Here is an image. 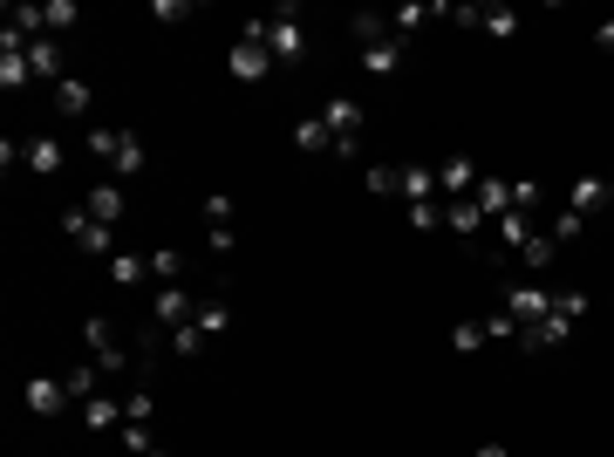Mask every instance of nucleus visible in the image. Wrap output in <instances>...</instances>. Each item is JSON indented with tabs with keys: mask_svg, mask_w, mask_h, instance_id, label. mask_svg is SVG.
Listing matches in <instances>:
<instances>
[{
	"mask_svg": "<svg viewBox=\"0 0 614 457\" xmlns=\"http://www.w3.org/2000/svg\"><path fill=\"white\" fill-rule=\"evenodd\" d=\"M580 314H587V294H567V287H560V294H553V314H546V321H533V328H519V348H560L567 342V335H574V321Z\"/></svg>",
	"mask_w": 614,
	"mask_h": 457,
	"instance_id": "f257e3e1",
	"label": "nucleus"
},
{
	"mask_svg": "<svg viewBox=\"0 0 614 457\" xmlns=\"http://www.w3.org/2000/svg\"><path fill=\"white\" fill-rule=\"evenodd\" d=\"M89 151L116 171V185H123V178H137V171L151 164V151H144V137H137V130H89Z\"/></svg>",
	"mask_w": 614,
	"mask_h": 457,
	"instance_id": "f03ea898",
	"label": "nucleus"
},
{
	"mask_svg": "<svg viewBox=\"0 0 614 457\" xmlns=\"http://www.w3.org/2000/svg\"><path fill=\"white\" fill-rule=\"evenodd\" d=\"M226 69H232L239 82H267V76H273L267 21H246V28H239V41H232V55H226Z\"/></svg>",
	"mask_w": 614,
	"mask_h": 457,
	"instance_id": "7ed1b4c3",
	"label": "nucleus"
},
{
	"mask_svg": "<svg viewBox=\"0 0 614 457\" xmlns=\"http://www.w3.org/2000/svg\"><path fill=\"white\" fill-rule=\"evenodd\" d=\"M82 342H89V362H96L103 376H123V369H130V348H123V328H116L110 314H89V321H82Z\"/></svg>",
	"mask_w": 614,
	"mask_h": 457,
	"instance_id": "20e7f679",
	"label": "nucleus"
},
{
	"mask_svg": "<svg viewBox=\"0 0 614 457\" xmlns=\"http://www.w3.org/2000/svg\"><path fill=\"white\" fill-rule=\"evenodd\" d=\"M321 123H328V137H335V157H355L362 151V123H369V116H362V103H355V96H328V103H321Z\"/></svg>",
	"mask_w": 614,
	"mask_h": 457,
	"instance_id": "39448f33",
	"label": "nucleus"
},
{
	"mask_svg": "<svg viewBox=\"0 0 614 457\" xmlns=\"http://www.w3.org/2000/svg\"><path fill=\"white\" fill-rule=\"evenodd\" d=\"M267 48H273V69H294V62H307L301 7H280V14H267Z\"/></svg>",
	"mask_w": 614,
	"mask_h": 457,
	"instance_id": "423d86ee",
	"label": "nucleus"
},
{
	"mask_svg": "<svg viewBox=\"0 0 614 457\" xmlns=\"http://www.w3.org/2000/svg\"><path fill=\"white\" fill-rule=\"evenodd\" d=\"M62 232L76 239L82 253H96V260H110V253H123V246H116V226H103V219H89V205H62Z\"/></svg>",
	"mask_w": 614,
	"mask_h": 457,
	"instance_id": "0eeeda50",
	"label": "nucleus"
},
{
	"mask_svg": "<svg viewBox=\"0 0 614 457\" xmlns=\"http://www.w3.org/2000/svg\"><path fill=\"white\" fill-rule=\"evenodd\" d=\"M21 403L35 410V417H62L76 396H69V382L62 376H28V389H21Z\"/></svg>",
	"mask_w": 614,
	"mask_h": 457,
	"instance_id": "6e6552de",
	"label": "nucleus"
},
{
	"mask_svg": "<svg viewBox=\"0 0 614 457\" xmlns=\"http://www.w3.org/2000/svg\"><path fill=\"white\" fill-rule=\"evenodd\" d=\"M192 314H198V294H185V287H157V294H151V321H157V328H171V335H178Z\"/></svg>",
	"mask_w": 614,
	"mask_h": 457,
	"instance_id": "1a4fd4ad",
	"label": "nucleus"
},
{
	"mask_svg": "<svg viewBox=\"0 0 614 457\" xmlns=\"http://www.w3.org/2000/svg\"><path fill=\"white\" fill-rule=\"evenodd\" d=\"M505 314H512L519 328H533V321H546V314H553V294H546V287H533V280H526V287H505Z\"/></svg>",
	"mask_w": 614,
	"mask_h": 457,
	"instance_id": "9d476101",
	"label": "nucleus"
},
{
	"mask_svg": "<svg viewBox=\"0 0 614 457\" xmlns=\"http://www.w3.org/2000/svg\"><path fill=\"white\" fill-rule=\"evenodd\" d=\"M35 82V62H28V41H14L0 28V89H28Z\"/></svg>",
	"mask_w": 614,
	"mask_h": 457,
	"instance_id": "9b49d317",
	"label": "nucleus"
},
{
	"mask_svg": "<svg viewBox=\"0 0 614 457\" xmlns=\"http://www.w3.org/2000/svg\"><path fill=\"white\" fill-rule=\"evenodd\" d=\"M478 178H485V171H478L471 157H444V164H437V198H471Z\"/></svg>",
	"mask_w": 614,
	"mask_h": 457,
	"instance_id": "f8f14e48",
	"label": "nucleus"
},
{
	"mask_svg": "<svg viewBox=\"0 0 614 457\" xmlns=\"http://www.w3.org/2000/svg\"><path fill=\"white\" fill-rule=\"evenodd\" d=\"M396 198L403 205H430L437 198V164H396Z\"/></svg>",
	"mask_w": 614,
	"mask_h": 457,
	"instance_id": "ddd939ff",
	"label": "nucleus"
},
{
	"mask_svg": "<svg viewBox=\"0 0 614 457\" xmlns=\"http://www.w3.org/2000/svg\"><path fill=\"white\" fill-rule=\"evenodd\" d=\"M567 212H580V219H601V212H614V205H608V178H574V191H567Z\"/></svg>",
	"mask_w": 614,
	"mask_h": 457,
	"instance_id": "4468645a",
	"label": "nucleus"
},
{
	"mask_svg": "<svg viewBox=\"0 0 614 457\" xmlns=\"http://www.w3.org/2000/svg\"><path fill=\"white\" fill-rule=\"evenodd\" d=\"M21 164H28L35 178H62V164H69V157H62L55 137H28V144H21Z\"/></svg>",
	"mask_w": 614,
	"mask_h": 457,
	"instance_id": "2eb2a0df",
	"label": "nucleus"
},
{
	"mask_svg": "<svg viewBox=\"0 0 614 457\" xmlns=\"http://www.w3.org/2000/svg\"><path fill=\"white\" fill-rule=\"evenodd\" d=\"M55 110L69 116V123H82V116L96 110V89H89L82 76H62V82H55Z\"/></svg>",
	"mask_w": 614,
	"mask_h": 457,
	"instance_id": "dca6fc26",
	"label": "nucleus"
},
{
	"mask_svg": "<svg viewBox=\"0 0 614 457\" xmlns=\"http://www.w3.org/2000/svg\"><path fill=\"white\" fill-rule=\"evenodd\" d=\"M471 205L485 212V226H499L505 212H512V185H505V178H478V191H471Z\"/></svg>",
	"mask_w": 614,
	"mask_h": 457,
	"instance_id": "f3484780",
	"label": "nucleus"
},
{
	"mask_svg": "<svg viewBox=\"0 0 614 457\" xmlns=\"http://www.w3.org/2000/svg\"><path fill=\"white\" fill-rule=\"evenodd\" d=\"M348 41H355V48L396 41V21H389V14H348Z\"/></svg>",
	"mask_w": 614,
	"mask_h": 457,
	"instance_id": "a211bd4d",
	"label": "nucleus"
},
{
	"mask_svg": "<svg viewBox=\"0 0 614 457\" xmlns=\"http://www.w3.org/2000/svg\"><path fill=\"white\" fill-rule=\"evenodd\" d=\"M110 280L116 287H144V280H151V253H130V246L110 253Z\"/></svg>",
	"mask_w": 614,
	"mask_h": 457,
	"instance_id": "6ab92c4d",
	"label": "nucleus"
},
{
	"mask_svg": "<svg viewBox=\"0 0 614 457\" xmlns=\"http://www.w3.org/2000/svg\"><path fill=\"white\" fill-rule=\"evenodd\" d=\"M444 226L458 232V239H478V232H485V212H478L471 198H444Z\"/></svg>",
	"mask_w": 614,
	"mask_h": 457,
	"instance_id": "aec40b11",
	"label": "nucleus"
},
{
	"mask_svg": "<svg viewBox=\"0 0 614 457\" xmlns=\"http://www.w3.org/2000/svg\"><path fill=\"white\" fill-rule=\"evenodd\" d=\"M294 151H307V157L335 151V137H328V123H321V116H301V123H294Z\"/></svg>",
	"mask_w": 614,
	"mask_h": 457,
	"instance_id": "412c9836",
	"label": "nucleus"
},
{
	"mask_svg": "<svg viewBox=\"0 0 614 457\" xmlns=\"http://www.w3.org/2000/svg\"><path fill=\"white\" fill-rule=\"evenodd\" d=\"M192 321H198V335L212 342V335H226V328H232V307L219 301V294H205V301H198V314H192Z\"/></svg>",
	"mask_w": 614,
	"mask_h": 457,
	"instance_id": "4be33fe9",
	"label": "nucleus"
},
{
	"mask_svg": "<svg viewBox=\"0 0 614 457\" xmlns=\"http://www.w3.org/2000/svg\"><path fill=\"white\" fill-rule=\"evenodd\" d=\"M396 62H403V35H396V41H376V48H362V69H369V76H396Z\"/></svg>",
	"mask_w": 614,
	"mask_h": 457,
	"instance_id": "5701e85b",
	"label": "nucleus"
},
{
	"mask_svg": "<svg viewBox=\"0 0 614 457\" xmlns=\"http://www.w3.org/2000/svg\"><path fill=\"white\" fill-rule=\"evenodd\" d=\"M82 205H89V219H103V226H116V219H123V191H116V185H96Z\"/></svg>",
	"mask_w": 614,
	"mask_h": 457,
	"instance_id": "b1692460",
	"label": "nucleus"
},
{
	"mask_svg": "<svg viewBox=\"0 0 614 457\" xmlns=\"http://www.w3.org/2000/svg\"><path fill=\"white\" fill-rule=\"evenodd\" d=\"M123 457H164L151 423H123Z\"/></svg>",
	"mask_w": 614,
	"mask_h": 457,
	"instance_id": "393cba45",
	"label": "nucleus"
},
{
	"mask_svg": "<svg viewBox=\"0 0 614 457\" xmlns=\"http://www.w3.org/2000/svg\"><path fill=\"white\" fill-rule=\"evenodd\" d=\"M82 423H89V430H116V423H123V403H116V396H89V403H82Z\"/></svg>",
	"mask_w": 614,
	"mask_h": 457,
	"instance_id": "a878e982",
	"label": "nucleus"
},
{
	"mask_svg": "<svg viewBox=\"0 0 614 457\" xmlns=\"http://www.w3.org/2000/svg\"><path fill=\"white\" fill-rule=\"evenodd\" d=\"M28 62H35V76H55V82H62V48H55V35L28 41Z\"/></svg>",
	"mask_w": 614,
	"mask_h": 457,
	"instance_id": "bb28decb",
	"label": "nucleus"
},
{
	"mask_svg": "<svg viewBox=\"0 0 614 457\" xmlns=\"http://www.w3.org/2000/svg\"><path fill=\"white\" fill-rule=\"evenodd\" d=\"M69 396H76V403H89V396H103V389H96V382H103V369H96V362H76V369H69Z\"/></svg>",
	"mask_w": 614,
	"mask_h": 457,
	"instance_id": "cd10ccee",
	"label": "nucleus"
},
{
	"mask_svg": "<svg viewBox=\"0 0 614 457\" xmlns=\"http://www.w3.org/2000/svg\"><path fill=\"white\" fill-rule=\"evenodd\" d=\"M478 35H492V41H512V35H519V14H512V7H485Z\"/></svg>",
	"mask_w": 614,
	"mask_h": 457,
	"instance_id": "c85d7f7f",
	"label": "nucleus"
},
{
	"mask_svg": "<svg viewBox=\"0 0 614 457\" xmlns=\"http://www.w3.org/2000/svg\"><path fill=\"white\" fill-rule=\"evenodd\" d=\"M151 280H164V287H178V280H185V253L157 246V253H151Z\"/></svg>",
	"mask_w": 614,
	"mask_h": 457,
	"instance_id": "c756f323",
	"label": "nucleus"
},
{
	"mask_svg": "<svg viewBox=\"0 0 614 457\" xmlns=\"http://www.w3.org/2000/svg\"><path fill=\"white\" fill-rule=\"evenodd\" d=\"M499 239L512 246V253H519V246L533 239V212H505V219H499Z\"/></svg>",
	"mask_w": 614,
	"mask_h": 457,
	"instance_id": "7c9ffc66",
	"label": "nucleus"
},
{
	"mask_svg": "<svg viewBox=\"0 0 614 457\" xmlns=\"http://www.w3.org/2000/svg\"><path fill=\"white\" fill-rule=\"evenodd\" d=\"M485 342H492V335H485V321H458V328H451V348H458V355H478Z\"/></svg>",
	"mask_w": 614,
	"mask_h": 457,
	"instance_id": "2f4dec72",
	"label": "nucleus"
},
{
	"mask_svg": "<svg viewBox=\"0 0 614 457\" xmlns=\"http://www.w3.org/2000/svg\"><path fill=\"white\" fill-rule=\"evenodd\" d=\"M553 253H560V246H553V239H546V232H533V239H526V246H519V260H526V267H553Z\"/></svg>",
	"mask_w": 614,
	"mask_h": 457,
	"instance_id": "473e14b6",
	"label": "nucleus"
},
{
	"mask_svg": "<svg viewBox=\"0 0 614 457\" xmlns=\"http://www.w3.org/2000/svg\"><path fill=\"white\" fill-rule=\"evenodd\" d=\"M41 14H48V35H69V28L82 21V14H76V0H48Z\"/></svg>",
	"mask_w": 614,
	"mask_h": 457,
	"instance_id": "72a5a7b5",
	"label": "nucleus"
},
{
	"mask_svg": "<svg viewBox=\"0 0 614 457\" xmlns=\"http://www.w3.org/2000/svg\"><path fill=\"white\" fill-rule=\"evenodd\" d=\"M580 232H587V219L560 205V212H553V232H546V239H553V246H567V239H580Z\"/></svg>",
	"mask_w": 614,
	"mask_h": 457,
	"instance_id": "f704fd0d",
	"label": "nucleus"
},
{
	"mask_svg": "<svg viewBox=\"0 0 614 457\" xmlns=\"http://www.w3.org/2000/svg\"><path fill=\"white\" fill-rule=\"evenodd\" d=\"M362 185H369V198H396V164H369Z\"/></svg>",
	"mask_w": 614,
	"mask_h": 457,
	"instance_id": "c9c22d12",
	"label": "nucleus"
},
{
	"mask_svg": "<svg viewBox=\"0 0 614 457\" xmlns=\"http://www.w3.org/2000/svg\"><path fill=\"white\" fill-rule=\"evenodd\" d=\"M539 198H546V185H539V178H519V185H512V212H539Z\"/></svg>",
	"mask_w": 614,
	"mask_h": 457,
	"instance_id": "e433bc0d",
	"label": "nucleus"
},
{
	"mask_svg": "<svg viewBox=\"0 0 614 457\" xmlns=\"http://www.w3.org/2000/svg\"><path fill=\"white\" fill-rule=\"evenodd\" d=\"M430 14H437V7H423V0H410V7H396L389 21H396V35H410V28H423Z\"/></svg>",
	"mask_w": 614,
	"mask_h": 457,
	"instance_id": "4c0bfd02",
	"label": "nucleus"
},
{
	"mask_svg": "<svg viewBox=\"0 0 614 457\" xmlns=\"http://www.w3.org/2000/svg\"><path fill=\"white\" fill-rule=\"evenodd\" d=\"M410 226H417V232H437V226H444V198H430V205H410Z\"/></svg>",
	"mask_w": 614,
	"mask_h": 457,
	"instance_id": "58836bf2",
	"label": "nucleus"
},
{
	"mask_svg": "<svg viewBox=\"0 0 614 457\" xmlns=\"http://www.w3.org/2000/svg\"><path fill=\"white\" fill-rule=\"evenodd\" d=\"M151 417H157V396H151V389H137V396L123 403V423H151Z\"/></svg>",
	"mask_w": 614,
	"mask_h": 457,
	"instance_id": "ea45409f",
	"label": "nucleus"
},
{
	"mask_svg": "<svg viewBox=\"0 0 614 457\" xmlns=\"http://www.w3.org/2000/svg\"><path fill=\"white\" fill-rule=\"evenodd\" d=\"M171 348H178V355H205V335H198V321H185V328L171 335Z\"/></svg>",
	"mask_w": 614,
	"mask_h": 457,
	"instance_id": "a19ab883",
	"label": "nucleus"
},
{
	"mask_svg": "<svg viewBox=\"0 0 614 457\" xmlns=\"http://www.w3.org/2000/svg\"><path fill=\"white\" fill-rule=\"evenodd\" d=\"M205 226H232V198H226V191L205 198Z\"/></svg>",
	"mask_w": 614,
	"mask_h": 457,
	"instance_id": "79ce46f5",
	"label": "nucleus"
},
{
	"mask_svg": "<svg viewBox=\"0 0 614 457\" xmlns=\"http://www.w3.org/2000/svg\"><path fill=\"white\" fill-rule=\"evenodd\" d=\"M205 246H212V253L226 260V253H232V226H212V232H205Z\"/></svg>",
	"mask_w": 614,
	"mask_h": 457,
	"instance_id": "37998d69",
	"label": "nucleus"
},
{
	"mask_svg": "<svg viewBox=\"0 0 614 457\" xmlns=\"http://www.w3.org/2000/svg\"><path fill=\"white\" fill-rule=\"evenodd\" d=\"M594 48H601V55H614V21H601V28H594Z\"/></svg>",
	"mask_w": 614,
	"mask_h": 457,
	"instance_id": "c03bdc74",
	"label": "nucleus"
},
{
	"mask_svg": "<svg viewBox=\"0 0 614 457\" xmlns=\"http://www.w3.org/2000/svg\"><path fill=\"white\" fill-rule=\"evenodd\" d=\"M471 457H505V444H478V451H471Z\"/></svg>",
	"mask_w": 614,
	"mask_h": 457,
	"instance_id": "a18cd8bd",
	"label": "nucleus"
},
{
	"mask_svg": "<svg viewBox=\"0 0 614 457\" xmlns=\"http://www.w3.org/2000/svg\"><path fill=\"white\" fill-rule=\"evenodd\" d=\"M608 205H614V178H608Z\"/></svg>",
	"mask_w": 614,
	"mask_h": 457,
	"instance_id": "49530a36",
	"label": "nucleus"
}]
</instances>
